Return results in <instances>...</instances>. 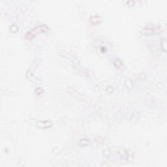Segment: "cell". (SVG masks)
Listing matches in <instances>:
<instances>
[{
	"label": "cell",
	"mask_w": 167,
	"mask_h": 167,
	"mask_svg": "<svg viewBox=\"0 0 167 167\" xmlns=\"http://www.w3.org/2000/svg\"><path fill=\"white\" fill-rule=\"evenodd\" d=\"M46 30V27L45 26H40L37 27H35L32 31H31V32L27 34V38H31L32 37L31 36H34V35L37 34L38 33L41 32L42 31H45Z\"/></svg>",
	"instance_id": "6da1fadb"
}]
</instances>
